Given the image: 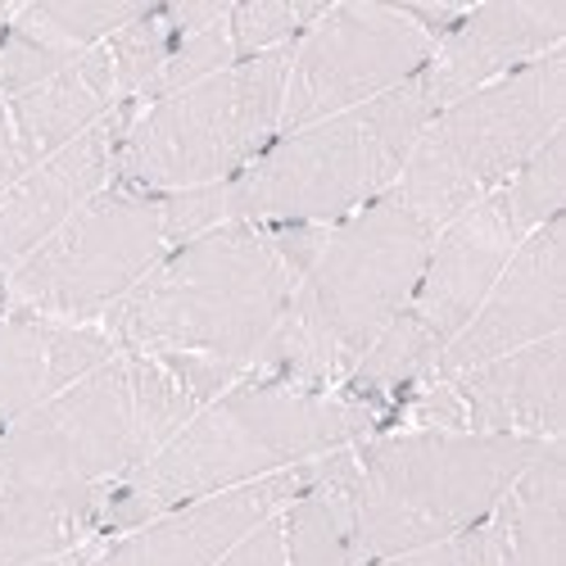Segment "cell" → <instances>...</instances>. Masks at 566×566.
<instances>
[{
    "label": "cell",
    "mask_w": 566,
    "mask_h": 566,
    "mask_svg": "<svg viewBox=\"0 0 566 566\" xmlns=\"http://www.w3.org/2000/svg\"><path fill=\"white\" fill-rule=\"evenodd\" d=\"M544 440L386 427L322 458L358 566L453 539L490 522Z\"/></svg>",
    "instance_id": "obj_4"
},
{
    "label": "cell",
    "mask_w": 566,
    "mask_h": 566,
    "mask_svg": "<svg viewBox=\"0 0 566 566\" xmlns=\"http://www.w3.org/2000/svg\"><path fill=\"white\" fill-rule=\"evenodd\" d=\"M123 109L118 73L109 60V45H96L82 60L64 64L60 73L32 82L19 96H0V132L10 140V155L23 168L51 159L55 150L73 146L96 123Z\"/></svg>",
    "instance_id": "obj_17"
},
{
    "label": "cell",
    "mask_w": 566,
    "mask_h": 566,
    "mask_svg": "<svg viewBox=\"0 0 566 566\" xmlns=\"http://www.w3.org/2000/svg\"><path fill=\"white\" fill-rule=\"evenodd\" d=\"M522 241L526 231L516 227L499 191L462 209L453 222H444L431 241L427 263H421L408 304L399 308L390 332L371 345V354L354 367V376L340 390L381 412V427H386V417L417 386H427L440 354L471 322V313L481 308V300L490 295V286Z\"/></svg>",
    "instance_id": "obj_10"
},
{
    "label": "cell",
    "mask_w": 566,
    "mask_h": 566,
    "mask_svg": "<svg viewBox=\"0 0 566 566\" xmlns=\"http://www.w3.org/2000/svg\"><path fill=\"white\" fill-rule=\"evenodd\" d=\"M566 45V6H526V0H499V6H471L458 23L436 41L421 69V91L436 109L471 96L516 69H526Z\"/></svg>",
    "instance_id": "obj_16"
},
{
    "label": "cell",
    "mask_w": 566,
    "mask_h": 566,
    "mask_svg": "<svg viewBox=\"0 0 566 566\" xmlns=\"http://www.w3.org/2000/svg\"><path fill=\"white\" fill-rule=\"evenodd\" d=\"M462 6H322L286 64L281 132L358 109L408 86Z\"/></svg>",
    "instance_id": "obj_11"
},
{
    "label": "cell",
    "mask_w": 566,
    "mask_h": 566,
    "mask_svg": "<svg viewBox=\"0 0 566 566\" xmlns=\"http://www.w3.org/2000/svg\"><path fill=\"white\" fill-rule=\"evenodd\" d=\"M499 566H566V449L544 440L494 503Z\"/></svg>",
    "instance_id": "obj_21"
},
{
    "label": "cell",
    "mask_w": 566,
    "mask_h": 566,
    "mask_svg": "<svg viewBox=\"0 0 566 566\" xmlns=\"http://www.w3.org/2000/svg\"><path fill=\"white\" fill-rule=\"evenodd\" d=\"M96 548H101V539H96V544H82V548H73V553H64V557H55V562H41V566H86Z\"/></svg>",
    "instance_id": "obj_25"
},
{
    "label": "cell",
    "mask_w": 566,
    "mask_h": 566,
    "mask_svg": "<svg viewBox=\"0 0 566 566\" xmlns=\"http://www.w3.org/2000/svg\"><path fill=\"white\" fill-rule=\"evenodd\" d=\"M291 45L140 105L114 155V186L181 196L227 186L281 136Z\"/></svg>",
    "instance_id": "obj_8"
},
{
    "label": "cell",
    "mask_w": 566,
    "mask_h": 566,
    "mask_svg": "<svg viewBox=\"0 0 566 566\" xmlns=\"http://www.w3.org/2000/svg\"><path fill=\"white\" fill-rule=\"evenodd\" d=\"M562 371H566V345L562 336H548L503 358H490L481 367L427 381L386 417V427L562 440L566 427Z\"/></svg>",
    "instance_id": "obj_12"
},
{
    "label": "cell",
    "mask_w": 566,
    "mask_h": 566,
    "mask_svg": "<svg viewBox=\"0 0 566 566\" xmlns=\"http://www.w3.org/2000/svg\"><path fill=\"white\" fill-rule=\"evenodd\" d=\"M566 123V45L436 109L395 181V196L436 231L494 196Z\"/></svg>",
    "instance_id": "obj_9"
},
{
    "label": "cell",
    "mask_w": 566,
    "mask_h": 566,
    "mask_svg": "<svg viewBox=\"0 0 566 566\" xmlns=\"http://www.w3.org/2000/svg\"><path fill=\"white\" fill-rule=\"evenodd\" d=\"M436 227L395 191L326 227L276 336L250 376L340 390L408 304Z\"/></svg>",
    "instance_id": "obj_5"
},
{
    "label": "cell",
    "mask_w": 566,
    "mask_h": 566,
    "mask_svg": "<svg viewBox=\"0 0 566 566\" xmlns=\"http://www.w3.org/2000/svg\"><path fill=\"white\" fill-rule=\"evenodd\" d=\"M218 566H358L345 507L322 476V458L313 462V481L245 539H235Z\"/></svg>",
    "instance_id": "obj_20"
},
{
    "label": "cell",
    "mask_w": 566,
    "mask_h": 566,
    "mask_svg": "<svg viewBox=\"0 0 566 566\" xmlns=\"http://www.w3.org/2000/svg\"><path fill=\"white\" fill-rule=\"evenodd\" d=\"M322 14V6H295V0H250V6H231L227 28L235 60H259L272 51H286L300 41V32Z\"/></svg>",
    "instance_id": "obj_23"
},
{
    "label": "cell",
    "mask_w": 566,
    "mask_h": 566,
    "mask_svg": "<svg viewBox=\"0 0 566 566\" xmlns=\"http://www.w3.org/2000/svg\"><path fill=\"white\" fill-rule=\"evenodd\" d=\"M367 566H499V539H494V526L481 522L453 539H440V544H427V548H408V553H395V557H376Z\"/></svg>",
    "instance_id": "obj_24"
},
{
    "label": "cell",
    "mask_w": 566,
    "mask_h": 566,
    "mask_svg": "<svg viewBox=\"0 0 566 566\" xmlns=\"http://www.w3.org/2000/svg\"><path fill=\"white\" fill-rule=\"evenodd\" d=\"M436 114L421 82L381 101L281 132L272 146L222 186L227 222L336 227L395 191V181Z\"/></svg>",
    "instance_id": "obj_6"
},
{
    "label": "cell",
    "mask_w": 566,
    "mask_h": 566,
    "mask_svg": "<svg viewBox=\"0 0 566 566\" xmlns=\"http://www.w3.org/2000/svg\"><path fill=\"white\" fill-rule=\"evenodd\" d=\"M132 114L136 105L114 109L73 146L55 150L51 159L23 168L14 181L0 186V281L114 181V155L127 136Z\"/></svg>",
    "instance_id": "obj_15"
},
{
    "label": "cell",
    "mask_w": 566,
    "mask_h": 566,
    "mask_svg": "<svg viewBox=\"0 0 566 566\" xmlns=\"http://www.w3.org/2000/svg\"><path fill=\"white\" fill-rule=\"evenodd\" d=\"M235 381L222 363L114 349L0 431V485H118Z\"/></svg>",
    "instance_id": "obj_3"
},
{
    "label": "cell",
    "mask_w": 566,
    "mask_h": 566,
    "mask_svg": "<svg viewBox=\"0 0 566 566\" xmlns=\"http://www.w3.org/2000/svg\"><path fill=\"white\" fill-rule=\"evenodd\" d=\"M114 485H0V566H41L96 544Z\"/></svg>",
    "instance_id": "obj_19"
},
{
    "label": "cell",
    "mask_w": 566,
    "mask_h": 566,
    "mask_svg": "<svg viewBox=\"0 0 566 566\" xmlns=\"http://www.w3.org/2000/svg\"><path fill=\"white\" fill-rule=\"evenodd\" d=\"M503 205L512 209L516 227L526 235L539 231L544 222L562 218V200H566V127L553 132L544 146L512 172V181L499 186Z\"/></svg>",
    "instance_id": "obj_22"
},
{
    "label": "cell",
    "mask_w": 566,
    "mask_h": 566,
    "mask_svg": "<svg viewBox=\"0 0 566 566\" xmlns=\"http://www.w3.org/2000/svg\"><path fill=\"white\" fill-rule=\"evenodd\" d=\"M322 235L326 227L218 222L172 245L105 313L101 332L114 349L205 358L250 376Z\"/></svg>",
    "instance_id": "obj_1"
},
{
    "label": "cell",
    "mask_w": 566,
    "mask_h": 566,
    "mask_svg": "<svg viewBox=\"0 0 566 566\" xmlns=\"http://www.w3.org/2000/svg\"><path fill=\"white\" fill-rule=\"evenodd\" d=\"M227 222L222 186L181 196L105 191L82 205L36 254H28L0 281V308L55 317L73 326H101L105 313L136 291L172 245Z\"/></svg>",
    "instance_id": "obj_7"
},
{
    "label": "cell",
    "mask_w": 566,
    "mask_h": 566,
    "mask_svg": "<svg viewBox=\"0 0 566 566\" xmlns=\"http://www.w3.org/2000/svg\"><path fill=\"white\" fill-rule=\"evenodd\" d=\"M14 177H19V164H14V155H10V140H6V132H0V186L14 181Z\"/></svg>",
    "instance_id": "obj_26"
},
{
    "label": "cell",
    "mask_w": 566,
    "mask_h": 566,
    "mask_svg": "<svg viewBox=\"0 0 566 566\" xmlns=\"http://www.w3.org/2000/svg\"><path fill=\"white\" fill-rule=\"evenodd\" d=\"M308 481H313V462L241 490L168 507L123 535L101 539L86 566H218V557L235 539H245L276 507H286Z\"/></svg>",
    "instance_id": "obj_14"
},
{
    "label": "cell",
    "mask_w": 566,
    "mask_h": 566,
    "mask_svg": "<svg viewBox=\"0 0 566 566\" xmlns=\"http://www.w3.org/2000/svg\"><path fill=\"white\" fill-rule=\"evenodd\" d=\"M10 14H14L10 6H0V41H6V28H10Z\"/></svg>",
    "instance_id": "obj_27"
},
{
    "label": "cell",
    "mask_w": 566,
    "mask_h": 566,
    "mask_svg": "<svg viewBox=\"0 0 566 566\" xmlns=\"http://www.w3.org/2000/svg\"><path fill=\"white\" fill-rule=\"evenodd\" d=\"M562 326H566V222L553 218L516 245V254L490 286V295L453 336V345L440 354L427 381L481 367L535 340L562 336Z\"/></svg>",
    "instance_id": "obj_13"
},
{
    "label": "cell",
    "mask_w": 566,
    "mask_h": 566,
    "mask_svg": "<svg viewBox=\"0 0 566 566\" xmlns=\"http://www.w3.org/2000/svg\"><path fill=\"white\" fill-rule=\"evenodd\" d=\"M376 431H381V412L349 399L345 390L245 376L209 399L146 467L114 485L101 539L123 535L168 507L308 467Z\"/></svg>",
    "instance_id": "obj_2"
},
{
    "label": "cell",
    "mask_w": 566,
    "mask_h": 566,
    "mask_svg": "<svg viewBox=\"0 0 566 566\" xmlns=\"http://www.w3.org/2000/svg\"><path fill=\"white\" fill-rule=\"evenodd\" d=\"M114 340L101 326H73L19 308H0V431L101 367Z\"/></svg>",
    "instance_id": "obj_18"
}]
</instances>
